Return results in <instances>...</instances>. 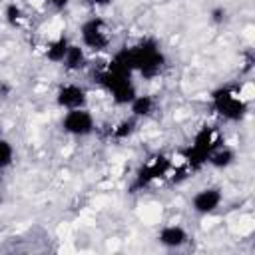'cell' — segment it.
I'll use <instances>...</instances> for the list:
<instances>
[{"instance_id":"20","label":"cell","mask_w":255,"mask_h":255,"mask_svg":"<svg viewBox=\"0 0 255 255\" xmlns=\"http://www.w3.org/2000/svg\"><path fill=\"white\" fill-rule=\"evenodd\" d=\"M0 203H2V193H0Z\"/></svg>"},{"instance_id":"16","label":"cell","mask_w":255,"mask_h":255,"mask_svg":"<svg viewBox=\"0 0 255 255\" xmlns=\"http://www.w3.org/2000/svg\"><path fill=\"white\" fill-rule=\"evenodd\" d=\"M4 20H6L12 28H20V26L24 24V20H26L24 10L20 8V4H16V2H8V4L4 6Z\"/></svg>"},{"instance_id":"6","label":"cell","mask_w":255,"mask_h":255,"mask_svg":"<svg viewBox=\"0 0 255 255\" xmlns=\"http://www.w3.org/2000/svg\"><path fill=\"white\" fill-rule=\"evenodd\" d=\"M171 169V161L167 155L163 153H155L153 157H149L147 161H143L139 165V169L135 171V177H133V183H131V189H143L147 185H151L153 181L165 177Z\"/></svg>"},{"instance_id":"7","label":"cell","mask_w":255,"mask_h":255,"mask_svg":"<svg viewBox=\"0 0 255 255\" xmlns=\"http://www.w3.org/2000/svg\"><path fill=\"white\" fill-rule=\"evenodd\" d=\"M60 126L64 133L72 137H88L96 131V118L88 108H78V110H68L64 112Z\"/></svg>"},{"instance_id":"10","label":"cell","mask_w":255,"mask_h":255,"mask_svg":"<svg viewBox=\"0 0 255 255\" xmlns=\"http://www.w3.org/2000/svg\"><path fill=\"white\" fill-rule=\"evenodd\" d=\"M189 241V233L185 227L177 225V223H169L163 225L157 231V243L163 245L165 249H179Z\"/></svg>"},{"instance_id":"13","label":"cell","mask_w":255,"mask_h":255,"mask_svg":"<svg viewBox=\"0 0 255 255\" xmlns=\"http://www.w3.org/2000/svg\"><path fill=\"white\" fill-rule=\"evenodd\" d=\"M235 159H237V151H235L233 147H229V145L219 143V145L209 153L207 163H209L211 167H215V169H227V167H231V165L235 163Z\"/></svg>"},{"instance_id":"12","label":"cell","mask_w":255,"mask_h":255,"mask_svg":"<svg viewBox=\"0 0 255 255\" xmlns=\"http://www.w3.org/2000/svg\"><path fill=\"white\" fill-rule=\"evenodd\" d=\"M128 106H129V116H133L135 120H143V118L153 116L157 102L151 94H135Z\"/></svg>"},{"instance_id":"8","label":"cell","mask_w":255,"mask_h":255,"mask_svg":"<svg viewBox=\"0 0 255 255\" xmlns=\"http://www.w3.org/2000/svg\"><path fill=\"white\" fill-rule=\"evenodd\" d=\"M88 100H90V92L86 90V86L78 82H66L56 90V106L64 112L88 108Z\"/></svg>"},{"instance_id":"11","label":"cell","mask_w":255,"mask_h":255,"mask_svg":"<svg viewBox=\"0 0 255 255\" xmlns=\"http://www.w3.org/2000/svg\"><path fill=\"white\" fill-rule=\"evenodd\" d=\"M88 62H90L88 50H86L82 44L72 42L70 48H68V52H66V56H64V60H62V66H64L66 72L76 74V72L86 70V68H88Z\"/></svg>"},{"instance_id":"4","label":"cell","mask_w":255,"mask_h":255,"mask_svg":"<svg viewBox=\"0 0 255 255\" xmlns=\"http://www.w3.org/2000/svg\"><path fill=\"white\" fill-rule=\"evenodd\" d=\"M211 108L213 112L227 120V122H239L247 114L249 106L247 100L239 94L235 86H221L211 94Z\"/></svg>"},{"instance_id":"9","label":"cell","mask_w":255,"mask_h":255,"mask_svg":"<svg viewBox=\"0 0 255 255\" xmlns=\"http://www.w3.org/2000/svg\"><path fill=\"white\" fill-rule=\"evenodd\" d=\"M223 203V191L217 185H207L191 195V209L197 215H211Z\"/></svg>"},{"instance_id":"1","label":"cell","mask_w":255,"mask_h":255,"mask_svg":"<svg viewBox=\"0 0 255 255\" xmlns=\"http://www.w3.org/2000/svg\"><path fill=\"white\" fill-rule=\"evenodd\" d=\"M110 66L120 68L128 74H139L141 78H155L165 68V54L153 38H145L135 46L122 48L110 62Z\"/></svg>"},{"instance_id":"18","label":"cell","mask_w":255,"mask_h":255,"mask_svg":"<svg viewBox=\"0 0 255 255\" xmlns=\"http://www.w3.org/2000/svg\"><path fill=\"white\" fill-rule=\"evenodd\" d=\"M209 20H211L213 24H223V22L227 20V10H225L223 6H215V8L209 12Z\"/></svg>"},{"instance_id":"14","label":"cell","mask_w":255,"mask_h":255,"mask_svg":"<svg viewBox=\"0 0 255 255\" xmlns=\"http://www.w3.org/2000/svg\"><path fill=\"white\" fill-rule=\"evenodd\" d=\"M70 44H72V40L68 38V34H60L58 38L50 40V42L46 44V50H44L46 60L52 62V64H62V60H64V56H66Z\"/></svg>"},{"instance_id":"19","label":"cell","mask_w":255,"mask_h":255,"mask_svg":"<svg viewBox=\"0 0 255 255\" xmlns=\"http://www.w3.org/2000/svg\"><path fill=\"white\" fill-rule=\"evenodd\" d=\"M114 0H90V4L92 6H96V8H106V6H110Z\"/></svg>"},{"instance_id":"17","label":"cell","mask_w":255,"mask_h":255,"mask_svg":"<svg viewBox=\"0 0 255 255\" xmlns=\"http://www.w3.org/2000/svg\"><path fill=\"white\" fill-rule=\"evenodd\" d=\"M14 157H16L14 145L10 143V139H6V137L0 135V169L10 167L14 163Z\"/></svg>"},{"instance_id":"5","label":"cell","mask_w":255,"mask_h":255,"mask_svg":"<svg viewBox=\"0 0 255 255\" xmlns=\"http://www.w3.org/2000/svg\"><path fill=\"white\" fill-rule=\"evenodd\" d=\"M112 30L106 18L102 16H90L80 26V44L90 52H104L112 44Z\"/></svg>"},{"instance_id":"15","label":"cell","mask_w":255,"mask_h":255,"mask_svg":"<svg viewBox=\"0 0 255 255\" xmlns=\"http://www.w3.org/2000/svg\"><path fill=\"white\" fill-rule=\"evenodd\" d=\"M135 129H137V120H135L133 116H129V118H124V120H120V122H118V124L112 128L110 135H112L114 139L122 141V139H128V137H131V135L135 133Z\"/></svg>"},{"instance_id":"3","label":"cell","mask_w":255,"mask_h":255,"mask_svg":"<svg viewBox=\"0 0 255 255\" xmlns=\"http://www.w3.org/2000/svg\"><path fill=\"white\" fill-rule=\"evenodd\" d=\"M98 82L112 96L116 106H128L133 100V96L137 94L135 84L131 80V74H128L120 68H114V66H108L104 72H100Z\"/></svg>"},{"instance_id":"2","label":"cell","mask_w":255,"mask_h":255,"mask_svg":"<svg viewBox=\"0 0 255 255\" xmlns=\"http://www.w3.org/2000/svg\"><path fill=\"white\" fill-rule=\"evenodd\" d=\"M221 141V133L217 128L211 126H203L191 139V143L183 149V159L191 169H199L203 165H207V157L209 153L219 145Z\"/></svg>"}]
</instances>
